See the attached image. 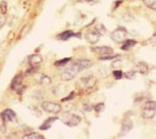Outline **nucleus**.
I'll use <instances>...</instances> for the list:
<instances>
[{
  "instance_id": "12",
  "label": "nucleus",
  "mask_w": 156,
  "mask_h": 139,
  "mask_svg": "<svg viewBox=\"0 0 156 139\" xmlns=\"http://www.w3.org/2000/svg\"><path fill=\"white\" fill-rule=\"evenodd\" d=\"M135 67H136L137 71L143 75L148 74V72H149V66H148V64L145 62H138Z\"/></svg>"
},
{
  "instance_id": "3",
  "label": "nucleus",
  "mask_w": 156,
  "mask_h": 139,
  "mask_svg": "<svg viewBox=\"0 0 156 139\" xmlns=\"http://www.w3.org/2000/svg\"><path fill=\"white\" fill-rule=\"evenodd\" d=\"M97 83V80L94 75H87V77H81L77 82V86L81 89H92L95 87Z\"/></svg>"
},
{
  "instance_id": "7",
  "label": "nucleus",
  "mask_w": 156,
  "mask_h": 139,
  "mask_svg": "<svg viewBox=\"0 0 156 139\" xmlns=\"http://www.w3.org/2000/svg\"><path fill=\"white\" fill-rule=\"evenodd\" d=\"M65 125H67L68 127H76V126L79 125L81 122V118L79 117L78 115L75 114H71V115H68L67 119H62Z\"/></svg>"
},
{
  "instance_id": "25",
  "label": "nucleus",
  "mask_w": 156,
  "mask_h": 139,
  "mask_svg": "<svg viewBox=\"0 0 156 139\" xmlns=\"http://www.w3.org/2000/svg\"><path fill=\"white\" fill-rule=\"evenodd\" d=\"M103 109H104V103H99L94 106V110L96 111L97 113H100L101 111H103Z\"/></svg>"
},
{
  "instance_id": "6",
  "label": "nucleus",
  "mask_w": 156,
  "mask_h": 139,
  "mask_svg": "<svg viewBox=\"0 0 156 139\" xmlns=\"http://www.w3.org/2000/svg\"><path fill=\"white\" fill-rule=\"evenodd\" d=\"M0 117L3 121H11V122H15L17 121V114L12 109H6L0 114Z\"/></svg>"
},
{
  "instance_id": "24",
  "label": "nucleus",
  "mask_w": 156,
  "mask_h": 139,
  "mask_svg": "<svg viewBox=\"0 0 156 139\" xmlns=\"http://www.w3.org/2000/svg\"><path fill=\"white\" fill-rule=\"evenodd\" d=\"M118 58H119V54H117V55L107 54V55H102V57H100V60H102V61H107V60L118 59Z\"/></svg>"
},
{
  "instance_id": "14",
  "label": "nucleus",
  "mask_w": 156,
  "mask_h": 139,
  "mask_svg": "<svg viewBox=\"0 0 156 139\" xmlns=\"http://www.w3.org/2000/svg\"><path fill=\"white\" fill-rule=\"evenodd\" d=\"M28 62L31 66H37L40 63L43 62V58L40 54H32V55H29Z\"/></svg>"
},
{
  "instance_id": "33",
  "label": "nucleus",
  "mask_w": 156,
  "mask_h": 139,
  "mask_svg": "<svg viewBox=\"0 0 156 139\" xmlns=\"http://www.w3.org/2000/svg\"><path fill=\"white\" fill-rule=\"evenodd\" d=\"M117 66H120V61H118V62H114V63H112V67H117Z\"/></svg>"
},
{
  "instance_id": "34",
  "label": "nucleus",
  "mask_w": 156,
  "mask_h": 139,
  "mask_svg": "<svg viewBox=\"0 0 156 139\" xmlns=\"http://www.w3.org/2000/svg\"><path fill=\"white\" fill-rule=\"evenodd\" d=\"M152 40H155V41H156V32H154V35H153Z\"/></svg>"
},
{
  "instance_id": "19",
  "label": "nucleus",
  "mask_w": 156,
  "mask_h": 139,
  "mask_svg": "<svg viewBox=\"0 0 156 139\" xmlns=\"http://www.w3.org/2000/svg\"><path fill=\"white\" fill-rule=\"evenodd\" d=\"M51 82H52V79L46 74H42L41 77H40V83H41L42 85H50Z\"/></svg>"
},
{
  "instance_id": "26",
  "label": "nucleus",
  "mask_w": 156,
  "mask_h": 139,
  "mask_svg": "<svg viewBox=\"0 0 156 139\" xmlns=\"http://www.w3.org/2000/svg\"><path fill=\"white\" fill-rule=\"evenodd\" d=\"M112 74H114V77H115L117 80H121V79L123 77V72L121 71V70H119V69L115 70V71L112 72Z\"/></svg>"
},
{
  "instance_id": "27",
  "label": "nucleus",
  "mask_w": 156,
  "mask_h": 139,
  "mask_svg": "<svg viewBox=\"0 0 156 139\" xmlns=\"http://www.w3.org/2000/svg\"><path fill=\"white\" fill-rule=\"evenodd\" d=\"M0 11H1L2 14H6L7 6H6V2L5 1H2L1 3H0Z\"/></svg>"
},
{
  "instance_id": "15",
  "label": "nucleus",
  "mask_w": 156,
  "mask_h": 139,
  "mask_svg": "<svg viewBox=\"0 0 156 139\" xmlns=\"http://www.w3.org/2000/svg\"><path fill=\"white\" fill-rule=\"evenodd\" d=\"M58 118L57 117H50L48 118V119H46L44 121V122L42 123V126L40 127V130H42V131H44V130H48V129L51 128V126H52V123L54 122L55 120H57Z\"/></svg>"
},
{
  "instance_id": "23",
  "label": "nucleus",
  "mask_w": 156,
  "mask_h": 139,
  "mask_svg": "<svg viewBox=\"0 0 156 139\" xmlns=\"http://www.w3.org/2000/svg\"><path fill=\"white\" fill-rule=\"evenodd\" d=\"M136 75V71L135 70H129V71L125 72V77L128 80H133Z\"/></svg>"
},
{
  "instance_id": "10",
  "label": "nucleus",
  "mask_w": 156,
  "mask_h": 139,
  "mask_svg": "<svg viewBox=\"0 0 156 139\" xmlns=\"http://www.w3.org/2000/svg\"><path fill=\"white\" fill-rule=\"evenodd\" d=\"M93 51L100 55H107V54H112L114 49L110 46H99V47H94Z\"/></svg>"
},
{
  "instance_id": "11",
  "label": "nucleus",
  "mask_w": 156,
  "mask_h": 139,
  "mask_svg": "<svg viewBox=\"0 0 156 139\" xmlns=\"http://www.w3.org/2000/svg\"><path fill=\"white\" fill-rule=\"evenodd\" d=\"M72 37L80 38V34H75V32H73L72 30H65L64 32H62V34H59L58 36H57V39L62 40V41H66V40H69L70 38H72Z\"/></svg>"
},
{
  "instance_id": "29",
  "label": "nucleus",
  "mask_w": 156,
  "mask_h": 139,
  "mask_svg": "<svg viewBox=\"0 0 156 139\" xmlns=\"http://www.w3.org/2000/svg\"><path fill=\"white\" fill-rule=\"evenodd\" d=\"M74 96H75V92H71L66 98H62V102H67V100H72V98L74 97Z\"/></svg>"
},
{
  "instance_id": "5",
  "label": "nucleus",
  "mask_w": 156,
  "mask_h": 139,
  "mask_svg": "<svg viewBox=\"0 0 156 139\" xmlns=\"http://www.w3.org/2000/svg\"><path fill=\"white\" fill-rule=\"evenodd\" d=\"M41 108L46 112L53 113V114H57V113H59L62 111V106L54 102H43Z\"/></svg>"
},
{
  "instance_id": "28",
  "label": "nucleus",
  "mask_w": 156,
  "mask_h": 139,
  "mask_svg": "<svg viewBox=\"0 0 156 139\" xmlns=\"http://www.w3.org/2000/svg\"><path fill=\"white\" fill-rule=\"evenodd\" d=\"M83 109L85 111H92V109H94V106L90 103H83Z\"/></svg>"
},
{
  "instance_id": "2",
  "label": "nucleus",
  "mask_w": 156,
  "mask_h": 139,
  "mask_svg": "<svg viewBox=\"0 0 156 139\" xmlns=\"http://www.w3.org/2000/svg\"><path fill=\"white\" fill-rule=\"evenodd\" d=\"M156 114V102L148 100L144 103L142 109V116L145 119H152Z\"/></svg>"
},
{
  "instance_id": "9",
  "label": "nucleus",
  "mask_w": 156,
  "mask_h": 139,
  "mask_svg": "<svg viewBox=\"0 0 156 139\" xmlns=\"http://www.w3.org/2000/svg\"><path fill=\"white\" fill-rule=\"evenodd\" d=\"M84 38L87 39V42L90 43V44H96L100 39V35L98 34L96 30H90V32H85Z\"/></svg>"
},
{
  "instance_id": "21",
  "label": "nucleus",
  "mask_w": 156,
  "mask_h": 139,
  "mask_svg": "<svg viewBox=\"0 0 156 139\" xmlns=\"http://www.w3.org/2000/svg\"><path fill=\"white\" fill-rule=\"evenodd\" d=\"M71 61V58H65V59H62L59 61H56V62L54 63L55 66H65V65L69 64V62Z\"/></svg>"
},
{
  "instance_id": "31",
  "label": "nucleus",
  "mask_w": 156,
  "mask_h": 139,
  "mask_svg": "<svg viewBox=\"0 0 156 139\" xmlns=\"http://www.w3.org/2000/svg\"><path fill=\"white\" fill-rule=\"evenodd\" d=\"M80 2H87V3H96L98 2V0H78Z\"/></svg>"
},
{
  "instance_id": "13",
  "label": "nucleus",
  "mask_w": 156,
  "mask_h": 139,
  "mask_svg": "<svg viewBox=\"0 0 156 139\" xmlns=\"http://www.w3.org/2000/svg\"><path fill=\"white\" fill-rule=\"evenodd\" d=\"M22 81H23V75H22V74L16 75V77H14V80H12V85H11L12 90H17V89H19L20 86H21V84H22Z\"/></svg>"
},
{
  "instance_id": "16",
  "label": "nucleus",
  "mask_w": 156,
  "mask_h": 139,
  "mask_svg": "<svg viewBox=\"0 0 156 139\" xmlns=\"http://www.w3.org/2000/svg\"><path fill=\"white\" fill-rule=\"evenodd\" d=\"M135 44H136V41H135V40H130V39L125 40L121 48H122V50H129L130 48H132Z\"/></svg>"
},
{
  "instance_id": "8",
  "label": "nucleus",
  "mask_w": 156,
  "mask_h": 139,
  "mask_svg": "<svg viewBox=\"0 0 156 139\" xmlns=\"http://www.w3.org/2000/svg\"><path fill=\"white\" fill-rule=\"evenodd\" d=\"M133 128V123L130 118H125L122 122V128H121V136H125L131 131Z\"/></svg>"
},
{
  "instance_id": "1",
  "label": "nucleus",
  "mask_w": 156,
  "mask_h": 139,
  "mask_svg": "<svg viewBox=\"0 0 156 139\" xmlns=\"http://www.w3.org/2000/svg\"><path fill=\"white\" fill-rule=\"evenodd\" d=\"M93 65H94V63H93L92 61L87 60V59L75 60L74 62L69 64L68 66H66V68L62 70V79L64 81H71L74 79L79 72L92 67Z\"/></svg>"
},
{
  "instance_id": "20",
  "label": "nucleus",
  "mask_w": 156,
  "mask_h": 139,
  "mask_svg": "<svg viewBox=\"0 0 156 139\" xmlns=\"http://www.w3.org/2000/svg\"><path fill=\"white\" fill-rule=\"evenodd\" d=\"M143 1L147 7L153 9V11H156V0H143Z\"/></svg>"
},
{
  "instance_id": "22",
  "label": "nucleus",
  "mask_w": 156,
  "mask_h": 139,
  "mask_svg": "<svg viewBox=\"0 0 156 139\" xmlns=\"http://www.w3.org/2000/svg\"><path fill=\"white\" fill-rule=\"evenodd\" d=\"M94 30H96V32H98V34L100 35V36H102V35H104L105 32H106V28H105L104 26H103V24H99L96 26V28H95Z\"/></svg>"
},
{
  "instance_id": "18",
  "label": "nucleus",
  "mask_w": 156,
  "mask_h": 139,
  "mask_svg": "<svg viewBox=\"0 0 156 139\" xmlns=\"http://www.w3.org/2000/svg\"><path fill=\"white\" fill-rule=\"evenodd\" d=\"M24 139H44V136L39 133H28L23 136Z\"/></svg>"
},
{
  "instance_id": "32",
  "label": "nucleus",
  "mask_w": 156,
  "mask_h": 139,
  "mask_svg": "<svg viewBox=\"0 0 156 139\" xmlns=\"http://www.w3.org/2000/svg\"><path fill=\"white\" fill-rule=\"evenodd\" d=\"M25 89H26L25 87H21V88H20V90H19V89H17V92H18L19 94H22V93H23L24 91H25Z\"/></svg>"
},
{
  "instance_id": "17",
  "label": "nucleus",
  "mask_w": 156,
  "mask_h": 139,
  "mask_svg": "<svg viewBox=\"0 0 156 139\" xmlns=\"http://www.w3.org/2000/svg\"><path fill=\"white\" fill-rule=\"evenodd\" d=\"M150 97V94L148 92H142V93H137L136 95H135V98L134 100L135 102H142V100H146V98H149Z\"/></svg>"
},
{
  "instance_id": "30",
  "label": "nucleus",
  "mask_w": 156,
  "mask_h": 139,
  "mask_svg": "<svg viewBox=\"0 0 156 139\" xmlns=\"http://www.w3.org/2000/svg\"><path fill=\"white\" fill-rule=\"evenodd\" d=\"M5 22H6L5 17L0 16V28H2V27H3V25L5 24Z\"/></svg>"
},
{
  "instance_id": "4",
  "label": "nucleus",
  "mask_w": 156,
  "mask_h": 139,
  "mask_svg": "<svg viewBox=\"0 0 156 139\" xmlns=\"http://www.w3.org/2000/svg\"><path fill=\"white\" fill-rule=\"evenodd\" d=\"M127 30L124 27H118L117 29H115L114 32L110 35V38L112 39V41L117 42V43H122L125 41L127 37Z\"/></svg>"
}]
</instances>
